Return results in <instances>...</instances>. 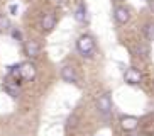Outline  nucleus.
<instances>
[{"mask_svg":"<svg viewBox=\"0 0 154 136\" xmlns=\"http://www.w3.org/2000/svg\"><path fill=\"white\" fill-rule=\"evenodd\" d=\"M14 37H15V39H20V34H19V32L15 31V32H14Z\"/></svg>","mask_w":154,"mask_h":136,"instance_id":"obj_17","label":"nucleus"},{"mask_svg":"<svg viewBox=\"0 0 154 136\" xmlns=\"http://www.w3.org/2000/svg\"><path fill=\"white\" fill-rule=\"evenodd\" d=\"M24 50H26V54H27L29 58H36L37 54H39V51H41V46H39L37 41L31 39L24 44Z\"/></svg>","mask_w":154,"mask_h":136,"instance_id":"obj_6","label":"nucleus"},{"mask_svg":"<svg viewBox=\"0 0 154 136\" xmlns=\"http://www.w3.org/2000/svg\"><path fill=\"white\" fill-rule=\"evenodd\" d=\"M61 77H63L64 82H69V83H76L78 77H76V72L71 65H66V66L61 68Z\"/></svg>","mask_w":154,"mask_h":136,"instance_id":"obj_5","label":"nucleus"},{"mask_svg":"<svg viewBox=\"0 0 154 136\" xmlns=\"http://www.w3.org/2000/svg\"><path fill=\"white\" fill-rule=\"evenodd\" d=\"M75 121H76V118H75V116H71V118L68 119V124H66V128H68V129H71V128L75 126Z\"/></svg>","mask_w":154,"mask_h":136,"instance_id":"obj_15","label":"nucleus"},{"mask_svg":"<svg viewBox=\"0 0 154 136\" xmlns=\"http://www.w3.org/2000/svg\"><path fill=\"white\" fill-rule=\"evenodd\" d=\"M151 9L154 10V0H152V2H151Z\"/></svg>","mask_w":154,"mask_h":136,"instance_id":"obj_18","label":"nucleus"},{"mask_svg":"<svg viewBox=\"0 0 154 136\" xmlns=\"http://www.w3.org/2000/svg\"><path fill=\"white\" fill-rule=\"evenodd\" d=\"M97 107H98V111L102 114H110V111H112V102H110V97L107 94L100 95L98 100H97Z\"/></svg>","mask_w":154,"mask_h":136,"instance_id":"obj_4","label":"nucleus"},{"mask_svg":"<svg viewBox=\"0 0 154 136\" xmlns=\"http://www.w3.org/2000/svg\"><path fill=\"white\" fill-rule=\"evenodd\" d=\"M120 126H122V129H125V131H134V129L139 126V119L132 118V116H125V118H122V121H120Z\"/></svg>","mask_w":154,"mask_h":136,"instance_id":"obj_8","label":"nucleus"},{"mask_svg":"<svg viewBox=\"0 0 154 136\" xmlns=\"http://www.w3.org/2000/svg\"><path fill=\"white\" fill-rule=\"evenodd\" d=\"M10 12H12V14L17 12V5H12V7H10Z\"/></svg>","mask_w":154,"mask_h":136,"instance_id":"obj_16","label":"nucleus"},{"mask_svg":"<svg viewBox=\"0 0 154 136\" xmlns=\"http://www.w3.org/2000/svg\"><path fill=\"white\" fill-rule=\"evenodd\" d=\"M129 19H131V14H129V10H127L125 7H117V9H115V21H117L119 24L129 22Z\"/></svg>","mask_w":154,"mask_h":136,"instance_id":"obj_9","label":"nucleus"},{"mask_svg":"<svg viewBox=\"0 0 154 136\" xmlns=\"http://www.w3.org/2000/svg\"><path fill=\"white\" fill-rule=\"evenodd\" d=\"M75 17H76L78 22H86V21H88V15H86V7H85V4H80V5H78L76 12H75Z\"/></svg>","mask_w":154,"mask_h":136,"instance_id":"obj_10","label":"nucleus"},{"mask_svg":"<svg viewBox=\"0 0 154 136\" xmlns=\"http://www.w3.org/2000/svg\"><path fill=\"white\" fill-rule=\"evenodd\" d=\"M5 92H7V94H10L12 97H14V99H17L19 94H20V90H19V85H17V83H7V85H5Z\"/></svg>","mask_w":154,"mask_h":136,"instance_id":"obj_11","label":"nucleus"},{"mask_svg":"<svg viewBox=\"0 0 154 136\" xmlns=\"http://www.w3.org/2000/svg\"><path fill=\"white\" fill-rule=\"evenodd\" d=\"M19 75H20V80L22 82H31L36 78V66L27 61V63L19 65Z\"/></svg>","mask_w":154,"mask_h":136,"instance_id":"obj_2","label":"nucleus"},{"mask_svg":"<svg viewBox=\"0 0 154 136\" xmlns=\"http://www.w3.org/2000/svg\"><path fill=\"white\" fill-rule=\"evenodd\" d=\"M113 2H124V0H113Z\"/></svg>","mask_w":154,"mask_h":136,"instance_id":"obj_19","label":"nucleus"},{"mask_svg":"<svg viewBox=\"0 0 154 136\" xmlns=\"http://www.w3.org/2000/svg\"><path fill=\"white\" fill-rule=\"evenodd\" d=\"M124 80L127 83H131V85H137L142 80V75H140V72L136 70V68H127L125 73H124Z\"/></svg>","mask_w":154,"mask_h":136,"instance_id":"obj_3","label":"nucleus"},{"mask_svg":"<svg viewBox=\"0 0 154 136\" xmlns=\"http://www.w3.org/2000/svg\"><path fill=\"white\" fill-rule=\"evenodd\" d=\"M144 34L147 41H154V24H147L144 27Z\"/></svg>","mask_w":154,"mask_h":136,"instance_id":"obj_12","label":"nucleus"},{"mask_svg":"<svg viewBox=\"0 0 154 136\" xmlns=\"http://www.w3.org/2000/svg\"><path fill=\"white\" fill-rule=\"evenodd\" d=\"M136 53L139 54V56H147V53H149V50H147V46H144V44H139L136 48Z\"/></svg>","mask_w":154,"mask_h":136,"instance_id":"obj_14","label":"nucleus"},{"mask_svg":"<svg viewBox=\"0 0 154 136\" xmlns=\"http://www.w3.org/2000/svg\"><path fill=\"white\" fill-rule=\"evenodd\" d=\"M9 27H10V22H9V19L5 17V15H0V32L7 31Z\"/></svg>","mask_w":154,"mask_h":136,"instance_id":"obj_13","label":"nucleus"},{"mask_svg":"<svg viewBox=\"0 0 154 136\" xmlns=\"http://www.w3.org/2000/svg\"><path fill=\"white\" fill-rule=\"evenodd\" d=\"M41 26H42V31L49 32L51 29L56 26V17H54V14H51V12L44 14V15H42V21H41Z\"/></svg>","mask_w":154,"mask_h":136,"instance_id":"obj_7","label":"nucleus"},{"mask_svg":"<svg viewBox=\"0 0 154 136\" xmlns=\"http://www.w3.org/2000/svg\"><path fill=\"white\" fill-rule=\"evenodd\" d=\"M76 48H78V51H80L83 56H91V53H93V50H95V41H93L91 36L83 34V36L78 37Z\"/></svg>","mask_w":154,"mask_h":136,"instance_id":"obj_1","label":"nucleus"}]
</instances>
